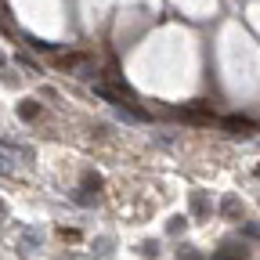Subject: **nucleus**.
I'll list each match as a JSON object with an SVG mask.
<instances>
[{
	"instance_id": "2",
	"label": "nucleus",
	"mask_w": 260,
	"mask_h": 260,
	"mask_svg": "<svg viewBox=\"0 0 260 260\" xmlns=\"http://www.w3.org/2000/svg\"><path fill=\"white\" fill-rule=\"evenodd\" d=\"M220 126L232 130V134H249V130H253V123L246 116H228V119H220Z\"/></svg>"
},
{
	"instance_id": "7",
	"label": "nucleus",
	"mask_w": 260,
	"mask_h": 260,
	"mask_svg": "<svg viewBox=\"0 0 260 260\" xmlns=\"http://www.w3.org/2000/svg\"><path fill=\"white\" fill-rule=\"evenodd\" d=\"M246 235L249 239H260V224H246Z\"/></svg>"
},
{
	"instance_id": "4",
	"label": "nucleus",
	"mask_w": 260,
	"mask_h": 260,
	"mask_svg": "<svg viewBox=\"0 0 260 260\" xmlns=\"http://www.w3.org/2000/svg\"><path fill=\"white\" fill-rule=\"evenodd\" d=\"M18 119H25V123L40 119V102H22L18 105Z\"/></svg>"
},
{
	"instance_id": "9",
	"label": "nucleus",
	"mask_w": 260,
	"mask_h": 260,
	"mask_svg": "<svg viewBox=\"0 0 260 260\" xmlns=\"http://www.w3.org/2000/svg\"><path fill=\"white\" fill-rule=\"evenodd\" d=\"M0 210H4V203H0Z\"/></svg>"
},
{
	"instance_id": "6",
	"label": "nucleus",
	"mask_w": 260,
	"mask_h": 260,
	"mask_svg": "<svg viewBox=\"0 0 260 260\" xmlns=\"http://www.w3.org/2000/svg\"><path fill=\"white\" fill-rule=\"evenodd\" d=\"M191 206H195V213H206V195H195Z\"/></svg>"
},
{
	"instance_id": "10",
	"label": "nucleus",
	"mask_w": 260,
	"mask_h": 260,
	"mask_svg": "<svg viewBox=\"0 0 260 260\" xmlns=\"http://www.w3.org/2000/svg\"><path fill=\"white\" fill-rule=\"evenodd\" d=\"M0 61H4V58H0Z\"/></svg>"
},
{
	"instance_id": "8",
	"label": "nucleus",
	"mask_w": 260,
	"mask_h": 260,
	"mask_svg": "<svg viewBox=\"0 0 260 260\" xmlns=\"http://www.w3.org/2000/svg\"><path fill=\"white\" fill-rule=\"evenodd\" d=\"M8 170H11V167H8V162H4V159H0V174H8Z\"/></svg>"
},
{
	"instance_id": "1",
	"label": "nucleus",
	"mask_w": 260,
	"mask_h": 260,
	"mask_svg": "<svg viewBox=\"0 0 260 260\" xmlns=\"http://www.w3.org/2000/svg\"><path fill=\"white\" fill-rule=\"evenodd\" d=\"M98 188H102V177H98V174H83V191L76 195V199L80 203H94V191Z\"/></svg>"
},
{
	"instance_id": "5",
	"label": "nucleus",
	"mask_w": 260,
	"mask_h": 260,
	"mask_svg": "<svg viewBox=\"0 0 260 260\" xmlns=\"http://www.w3.org/2000/svg\"><path fill=\"white\" fill-rule=\"evenodd\" d=\"M213 260H246V246H228V249H220Z\"/></svg>"
},
{
	"instance_id": "3",
	"label": "nucleus",
	"mask_w": 260,
	"mask_h": 260,
	"mask_svg": "<svg viewBox=\"0 0 260 260\" xmlns=\"http://www.w3.org/2000/svg\"><path fill=\"white\" fill-rule=\"evenodd\" d=\"M220 213H224V217H232V220H235V217L242 213V203L235 199V195H224V199H220Z\"/></svg>"
}]
</instances>
